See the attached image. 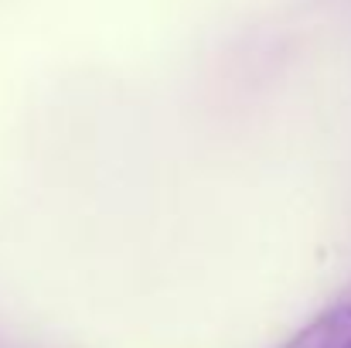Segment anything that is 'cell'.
I'll return each instance as SVG.
<instances>
[{
    "instance_id": "obj_1",
    "label": "cell",
    "mask_w": 351,
    "mask_h": 348,
    "mask_svg": "<svg viewBox=\"0 0 351 348\" xmlns=\"http://www.w3.org/2000/svg\"><path fill=\"white\" fill-rule=\"evenodd\" d=\"M283 348H351V304H338L317 314Z\"/></svg>"
}]
</instances>
